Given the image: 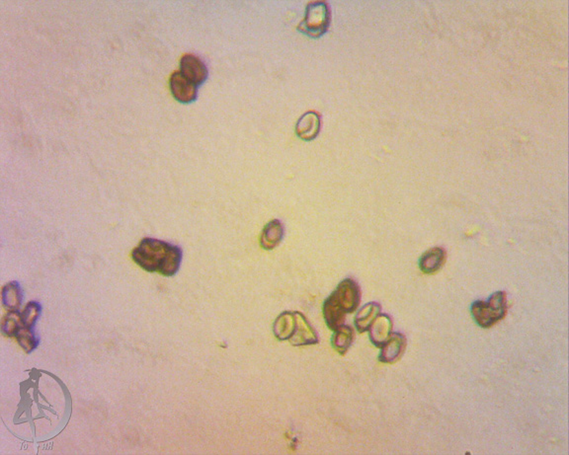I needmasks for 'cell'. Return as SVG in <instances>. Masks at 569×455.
<instances>
[{
    "instance_id": "obj_9",
    "label": "cell",
    "mask_w": 569,
    "mask_h": 455,
    "mask_svg": "<svg viewBox=\"0 0 569 455\" xmlns=\"http://www.w3.org/2000/svg\"><path fill=\"white\" fill-rule=\"evenodd\" d=\"M322 128V119L315 111L302 115L295 125V135L304 141H311L317 137Z\"/></svg>"
},
{
    "instance_id": "obj_6",
    "label": "cell",
    "mask_w": 569,
    "mask_h": 455,
    "mask_svg": "<svg viewBox=\"0 0 569 455\" xmlns=\"http://www.w3.org/2000/svg\"><path fill=\"white\" fill-rule=\"evenodd\" d=\"M180 72L196 86L203 84L207 80L208 74H209L204 62L201 60L200 58L192 54H187L182 56L181 62H180Z\"/></svg>"
},
{
    "instance_id": "obj_16",
    "label": "cell",
    "mask_w": 569,
    "mask_h": 455,
    "mask_svg": "<svg viewBox=\"0 0 569 455\" xmlns=\"http://www.w3.org/2000/svg\"><path fill=\"white\" fill-rule=\"evenodd\" d=\"M353 329L350 327L349 325L343 324V325L334 330L331 339L332 347L340 355H345L351 347L352 343H353Z\"/></svg>"
},
{
    "instance_id": "obj_17",
    "label": "cell",
    "mask_w": 569,
    "mask_h": 455,
    "mask_svg": "<svg viewBox=\"0 0 569 455\" xmlns=\"http://www.w3.org/2000/svg\"><path fill=\"white\" fill-rule=\"evenodd\" d=\"M23 327L21 313L19 312V310H17V312H9L3 317V319H2L1 332L6 337H16L18 332Z\"/></svg>"
},
{
    "instance_id": "obj_14",
    "label": "cell",
    "mask_w": 569,
    "mask_h": 455,
    "mask_svg": "<svg viewBox=\"0 0 569 455\" xmlns=\"http://www.w3.org/2000/svg\"><path fill=\"white\" fill-rule=\"evenodd\" d=\"M23 292L18 281H10L2 288V305L8 312H17L21 307Z\"/></svg>"
},
{
    "instance_id": "obj_4",
    "label": "cell",
    "mask_w": 569,
    "mask_h": 455,
    "mask_svg": "<svg viewBox=\"0 0 569 455\" xmlns=\"http://www.w3.org/2000/svg\"><path fill=\"white\" fill-rule=\"evenodd\" d=\"M331 25V8L325 1H313L309 4L306 16L300 24V32L317 39L328 30Z\"/></svg>"
},
{
    "instance_id": "obj_13",
    "label": "cell",
    "mask_w": 569,
    "mask_h": 455,
    "mask_svg": "<svg viewBox=\"0 0 569 455\" xmlns=\"http://www.w3.org/2000/svg\"><path fill=\"white\" fill-rule=\"evenodd\" d=\"M295 325H297L295 312H284L275 320L273 332H274L275 337L280 341H289L295 332Z\"/></svg>"
},
{
    "instance_id": "obj_3",
    "label": "cell",
    "mask_w": 569,
    "mask_h": 455,
    "mask_svg": "<svg viewBox=\"0 0 569 455\" xmlns=\"http://www.w3.org/2000/svg\"><path fill=\"white\" fill-rule=\"evenodd\" d=\"M471 315L482 328H490L502 320L507 313V297L504 292H496L487 301H476L471 304Z\"/></svg>"
},
{
    "instance_id": "obj_7",
    "label": "cell",
    "mask_w": 569,
    "mask_h": 455,
    "mask_svg": "<svg viewBox=\"0 0 569 455\" xmlns=\"http://www.w3.org/2000/svg\"><path fill=\"white\" fill-rule=\"evenodd\" d=\"M295 316H297V325H295V332H293L289 342L295 347L318 344L320 339H318L317 333H316L315 328L309 324L308 319L304 317L302 313L298 312H295Z\"/></svg>"
},
{
    "instance_id": "obj_2",
    "label": "cell",
    "mask_w": 569,
    "mask_h": 455,
    "mask_svg": "<svg viewBox=\"0 0 569 455\" xmlns=\"http://www.w3.org/2000/svg\"><path fill=\"white\" fill-rule=\"evenodd\" d=\"M361 303V290L353 279L341 281L324 301L322 312L327 327L334 331L343 325L348 313L355 312Z\"/></svg>"
},
{
    "instance_id": "obj_10",
    "label": "cell",
    "mask_w": 569,
    "mask_h": 455,
    "mask_svg": "<svg viewBox=\"0 0 569 455\" xmlns=\"http://www.w3.org/2000/svg\"><path fill=\"white\" fill-rule=\"evenodd\" d=\"M392 328H394V323H392V317L390 315L379 313V316L375 319L369 329L370 340L372 344L375 345L377 348H381L392 334Z\"/></svg>"
},
{
    "instance_id": "obj_5",
    "label": "cell",
    "mask_w": 569,
    "mask_h": 455,
    "mask_svg": "<svg viewBox=\"0 0 569 455\" xmlns=\"http://www.w3.org/2000/svg\"><path fill=\"white\" fill-rule=\"evenodd\" d=\"M172 95L178 102L189 104L197 99V87L180 71L174 72L169 80Z\"/></svg>"
},
{
    "instance_id": "obj_15",
    "label": "cell",
    "mask_w": 569,
    "mask_h": 455,
    "mask_svg": "<svg viewBox=\"0 0 569 455\" xmlns=\"http://www.w3.org/2000/svg\"><path fill=\"white\" fill-rule=\"evenodd\" d=\"M381 312V304L378 303H369L365 304L363 307L357 312L355 320L356 330L359 333L367 332L375 321V319L379 316Z\"/></svg>"
},
{
    "instance_id": "obj_12",
    "label": "cell",
    "mask_w": 569,
    "mask_h": 455,
    "mask_svg": "<svg viewBox=\"0 0 569 455\" xmlns=\"http://www.w3.org/2000/svg\"><path fill=\"white\" fill-rule=\"evenodd\" d=\"M447 260V252L444 248L434 247L428 250L419 260V268L424 274H434L439 271Z\"/></svg>"
},
{
    "instance_id": "obj_1",
    "label": "cell",
    "mask_w": 569,
    "mask_h": 455,
    "mask_svg": "<svg viewBox=\"0 0 569 455\" xmlns=\"http://www.w3.org/2000/svg\"><path fill=\"white\" fill-rule=\"evenodd\" d=\"M132 257L144 271L172 277L179 271L183 252L181 248L166 241L146 237L133 250Z\"/></svg>"
},
{
    "instance_id": "obj_8",
    "label": "cell",
    "mask_w": 569,
    "mask_h": 455,
    "mask_svg": "<svg viewBox=\"0 0 569 455\" xmlns=\"http://www.w3.org/2000/svg\"><path fill=\"white\" fill-rule=\"evenodd\" d=\"M405 348V336L399 332H392L388 341L381 347L379 360L383 364H394L403 357Z\"/></svg>"
},
{
    "instance_id": "obj_11",
    "label": "cell",
    "mask_w": 569,
    "mask_h": 455,
    "mask_svg": "<svg viewBox=\"0 0 569 455\" xmlns=\"http://www.w3.org/2000/svg\"><path fill=\"white\" fill-rule=\"evenodd\" d=\"M284 235V225L280 220H273L264 226L260 236V246L264 250L275 249L279 246Z\"/></svg>"
},
{
    "instance_id": "obj_19",
    "label": "cell",
    "mask_w": 569,
    "mask_h": 455,
    "mask_svg": "<svg viewBox=\"0 0 569 455\" xmlns=\"http://www.w3.org/2000/svg\"><path fill=\"white\" fill-rule=\"evenodd\" d=\"M42 313V305L38 301H30L26 304L23 312H21L22 322L24 327L34 328L36 322L39 319Z\"/></svg>"
},
{
    "instance_id": "obj_18",
    "label": "cell",
    "mask_w": 569,
    "mask_h": 455,
    "mask_svg": "<svg viewBox=\"0 0 569 455\" xmlns=\"http://www.w3.org/2000/svg\"><path fill=\"white\" fill-rule=\"evenodd\" d=\"M16 340L27 353H30L39 346L40 339L36 335L34 328L23 327L16 335Z\"/></svg>"
}]
</instances>
